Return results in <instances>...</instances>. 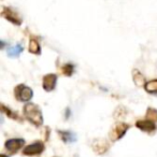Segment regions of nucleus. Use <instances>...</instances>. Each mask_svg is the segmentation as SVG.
Here are the masks:
<instances>
[{"mask_svg":"<svg viewBox=\"0 0 157 157\" xmlns=\"http://www.w3.org/2000/svg\"><path fill=\"white\" fill-rule=\"evenodd\" d=\"M58 133L60 135L61 139L63 141L65 142H74L76 140V136L74 135L72 131H63V130H59Z\"/></svg>","mask_w":157,"mask_h":157,"instance_id":"obj_12","label":"nucleus"},{"mask_svg":"<svg viewBox=\"0 0 157 157\" xmlns=\"http://www.w3.org/2000/svg\"><path fill=\"white\" fill-rule=\"evenodd\" d=\"M92 147L97 154H105L109 148V143L103 139H97L93 142Z\"/></svg>","mask_w":157,"mask_h":157,"instance_id":"obj_8","label":"nucleus"},{"mask_svg":"<svg viewBox=\"0 0 157 157\" xmlns=\"http://www.w3.org/2000/svg\"><path fill=\"white\" fill-rule=\"evenodd\" d=\"M136 126L140 129V130L144 131V132H154L156 130V125L152 121H138L136 123Z\"/></svg>","mask_w":157,"mask_h":157,"instance_id":"obj_9","label":"nucleus"},{"mask_svg":"<svg viewBox=\"0 0 157 157\" xmlns=\"http://www.w3.org/2000/svg\"><path fill=\"white\" fill-rule=\"evenodd\" d=\"M132 78H133V82H135V84L137 86H144L146 84L145 78L138 70H133L132 71Z\"/></svg>","mask_w":157,"mask_h":157,"instance_id":"obj_10","label":"nucleus"},{"mask_svg":"<svg viewBox=\"0 0 157 157\" xmlns=\"http://www.w3.org/2000/svg\"><path fill=\"white\" fill-rule=\"evenodd\" d=\"M146 118L148 121H152V122H157V110L155 109H147V112H146Z\"/></svg>","mask_w":157,"mask_h":157,"instance_id":"obj_15","label":"nucleus"},{"mask_svg":"<svg viewBox=\"0 0 157 157\" xmlns=\"http://www.w3.org/2000/svg\"><path fill=\"white\" fill-rule=\"evenodd\" d=\"M128 128H129V126L127 124H125V123H118V124H116L115 126L111 129V131H110V133H109L110 139H111L112 141H117V140H120L121 138L126 133Z\"/></svg>","mask_w":157,"mask_h":157,"instance_id":"obj_3","label":"nucleus"},{"mask_svg":"<svg viewBox=\"0 0 157 157\" xmlns=\"http://www.w3.org/2000/svg\"><path fill=\"white\" fill-rule=\"evenodd\" d=\"M144 88L150 94H157V80H152V81L146 82Z\"/></svg>","mask_w":157,"mask_h":157,"instance_id":"obj_13","label":"nucleus"},{"mask_svg":"<svg viewBox=\"0 0 157 157\" xmlns=\"http://www.w3.org/2000/svg\"><path fill=\"white\" fill-rule=\"evenodd\" d=\"M57 82V76L56 74H46L43 78V88L46 92H51L55 88Z\"/></svg>","mask_w":157,"mask_h":157,"instance_id":"obj_7","label":"nucleus"},{"mask_svg":"<svg viewBox=\"0 0 157 157\" xmlns=\"http://www.w3.org/2000/svg\"><path fill=\"white\" fill-rule=\"evenodd\" d=\"M0 157H9V156H7V155L2 154V155H0Z\"/></svg>","mask_w":157,"mask_h":157,"instance_id":"obj_17","label":"nucleus"},{"mask_svg":"<svg viewBox=\"0 0 157 157\" xmlns=\"http://www.w3.org/2000/svg\"><path fill=\"white\" fill-rule=\"evenodd\" d=\"M44 151V144L42 142H35L30 145L26 146L23 150V154L27 156H33V155H39Z\"/></svg>","mask_w":157,"mask_h":157,"instance_id":"obj_4","label":"nucleus"},{"mask_svg":"<svg viewBox=\"0 0 157 157\" xmlns=\"http://www.w3.org/2000/svg\"><path fill=\"white\" fill-rule=\"evenodd\" d=\"M1 15H2L6 20L10 21V22H12L15 25H21V23H22V20H21L20 15H18L15 11L10 9V8H3V11L1 12Z\"/></svg>","mask_w":157,"mask_h":157,"instance_id":"obj_6","label":"nucleus"},{"mask_svg":"<svg viewBox=\"0 0 157 157\" xmlns=\"http://www.w3.org/2000/svg\"><path fill=\"white\" fill-rule=\"evenodd\" d=\"M25 144L24 139H21V138H13V139H9L6 142L5 146L7 148L8 152L10 153H16L23 145Z\"/></svg>","mask_w":157,"mask_h":157,"instance_id":"obj_5","label":"nucleus"},{"mask_svg":"<svg viewBox=\"0 0 157 157\" xmlns=\"http://www.w3.org/2000/svg\"><path fill=\"white\" fill-rule=\"evenodd\" d=\"M24 51V48L21 44H17V45L11 46V48H8V55L12 58H15V57H18L21 55V53Z\"/></svg>","mask_w":157,"mask_h":157,"instance_id":"obj_11","label":"nucleus"},{"mask_svg":"<svg viewBox=\"0 0 157 157\" xmlns=\"http://www.w3.org/2000/svg\"><path fill=\"white\" fill-rule=\"evenodd\" d=\"M24 114L26 118L36 126H40L43 123V115L40 108L35 103H27L24 107Z\"/></svg>","mask_w":157,"mask_h":157,"instance_id":"obj_1","label":"nucleus"},{"mask_svg":"<svg viewBox=\"0 0 157 157\" xmlns=\"http://www.w3.org/2000/svg\"><path fill=\"white\" fill-rule=\"evenodd\" d=\"M15 97L18 101H23V102H26V101H29L33 96V90L28 86L24 85V84H21V85H17L15 87Z\"/></svg>","mask_w":157,"mask_h":157,"instance_id":"obj_2","label":"nucleus"},{"mask_svg":"<svg viewBox=\"0 0 157 157\" xmlns=\"http://www.w3.org/2000/svg\"><path fill=\"white\" fill-rule=\"evenodd\" d=\"M29 52L33 53V54H40L41 48H40V45L37 40L31 39L30 41H29Z\"/></svg>","mask_w":157,"mask_h":157,"instance_id":"obj_14","label":"nucleus"},{"mask_svg":"<svg viewBox=\"0 0 157 157\" xmlns=\"http://www.w3.org/2000/svg\"><path fill=\"white\" fill-rule=\"evenodd\" d=\"M63 73H65L66 75H68V76L71 75L72 72H73V66L67 63V65H65L63 67Z\"/></svg>","mask_w":157,"mask_h":157,"instance_id":"obj_16","label":"nucleus"}]
</instances>
